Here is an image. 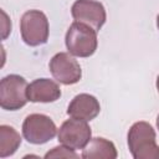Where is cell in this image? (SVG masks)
Masks as SVG:
<instances>
[{
	"instance_id": "obj_1",
	"label": "cell",
	"mask_w": 159,
	"mask_h": 159,
	"mask_svg": "<svg viewBox=\"0 0 159 159\" xmlns=\"http://www.w3.org/2000/svg\"><path fill=\"white\" fill-rule=\"evenodd\" d=\"M157 134L148 122H135L128 130V148L134 159H159Z\"/></svg>"
},
{
	"instance_id": "obj_2",
	"label": "cell",
	"mask_w": 159,
	"mask_h": 159,
	"mask_svg": "<svg viewBox=\"0 0 159 159\" xmlns=\"http://www.w3.org/2000/svg\"><path fill=\"white\" fill-rule=\"evenodd\" d=\"M65 43L71 55L76 57H89L96 52L98 46L97 31L86 24L75 21L66 32Z\"/></svg>"
},
{
	"instance_id": "obj_3",
	"label": "cell",
	"mask_w": 159,
	"mask_h": 159,
	"mask_svg": "<svg viewBox=\"0 0 159 159\" xmlns=\"http://www.w3.org/2000/svg\"><path fill=\"white\" fill-rule=\"evenodd\" d=\"M20 32L22 41L29 46H40L47 42L50 25L47 16L40 10L24 12L20 20Z\"/></svg>"
},
{
	"instance_id": "obj_4",
	"label": "cell",
	"mask_w": 159,
	"mask_h": 159,
	"mask_svg": "<svg viewBox=\"0 0 159 159\" xmlns=\"http://www.w3.org/2000/svg\"><path fill=\"white\" fill-rule=\"evenodd\" d=\"M27 82L20 75H7L0 81V106L5 111H17L27 101Z\"/></svg>"
},
{
	"instance_id": "obj_5",
	"label": "cell",
	"mask_w": 159,
	"mask_h": 159,
	"mask_svg": "<svg viewBox=\"0 0 159 159\" xmlns=\"http://www.w3.org/2000/svg\"><path fill=\"white\" fill-rule=\"evenodd\" d=\"M55 122L46 114L32 113L29 114L22 123V135L31 144H45L55 138L57 134Z\"/></svg>"
},
{
	"instance_id": "obj_6",
	"label": "cell",
	"mask_w": 159,
	"mask_h": 159,
	"mask_svg": "<svg viewBox=\"0 0 159 159\" xmlns=\"http://www.w3.org/2000/svg\"><path fill=\"white\" fill-rule=\"evenodd\" d=\"M58 142L75 150L83 149L92 138L91 127L86 120L72 118L65 120L57 130Z\"/></svg>"
},
{
	"instance_id": "obj_7",
	"label": "cell",
	"mask_w": 159,
	"mask_h": 159,
	"mask_svg": "<svg viewBox=\"0 0 159 159\" xmlns=\"http://www.w3.org/2000/svg\"><path fill=\"white\" fill-rule=\"evenodd\" d=\"M48 68L53 78L62 84H75L82 77V70L75 57L67 52L56 53L48 63Z\"/></svg>"
},
{
	"instance_id": "obj_8",
	"label": "cell",
	"mask_w": 159,
	"mask_h": 159,
	"mask_svg": "<svg viewBox=\"0 0 159 159\" xmlns=\"http://www.w3.org/2000/svg\"><path fill=\"white\" fill-rule=\"evenodd\" d=\"M71 14L75 21L86 24L97 32L107 20L103 4L96 0H76L71 7Z\"/></svg>"
},
{
	"instance_id": "obj_9",
	"label": "cell",
	"mask_w": 159,
	"mask_h": 159,
	"mask_svg": "<svg viewBox=\"0 0 159 159\" xmlns=\"http://www.w3.org/2000/svg\"><path fill=\"white\" fill-rule=\"evenodd\" d=\"M101 112L98 99L88 93H80L73 97L67 108V114L72 118L89 122L94 119Z\"/></svg>"
},
{
	"instance_id": "obj_10",
	"label": "cell",
	"mask_w": 159,
	"mask_h": 159,
	"mask_svg": "<svg viewBox=\"0 0 159 159\" xmlns=\"http://www.w3.org/2000/svg\"><path fill=\"white\" fill-rule=\"evenodd\" d=\"M27 97L34 103H50L60 99L61 88L53 80L37 78L32 81L27 87Z\"/></svg>"
},
{
	"instance_id": "obj_11",
	"label": "cell",
	"mask_w": 159,
	"mask_h": 159,
	"mask_svg": "<svg viewBox=\"0 0 159 159\" xmlns=\"http://www.w3.org/2000/svg\"><path fill=\"white\" fill-rule=\"evenodd\" d=\"M82 158L84 159H116L118 157L116 145L102 137L91 138L87 145L82 149Z\"/></svg>"
},
{
	"instance_id": "obj_12",
	"label": "cell",
	"mask_w": 159,
	"mask_h": 159,
	"mask_svg": "<svg viewBox=\"0 0 159 159\" xmlns=\"http://www.w3.org/2000/svg\"><path fill=\"white\" fill-rule=\"evenodd\" d=\"M20 145L21 137L19 132L11 125H0V158L15 154Z\"/></svg>"
},
{
	"instance_id": "obj_13",
	"label": "cell",
	"mask_w": 159,
	"mask_h": 159,
	"mask_svg": "<svg viewBox=\"0 0 159 159\" xmlns=\"http://www.w3.org/2000/svg\"><path fill=\"white\" fill-rule=\"evenodd\" d=\"M45 158H78V154L75 152V149L66 147V145H58L52 148L45 154Z\"/></svg>"
},
{
	"instance_id": "obj_14",
	"label": "cell",
	"mask_w": 159,
	"mask_h": 159,
	"mask_svg": "<svg viewBox=\"0 0 159 159\" xmlns=\"http://www.w3.org/2000/svg\"><path fill=\"white\" fill-rule=\"evenodd\" d=\"M2 16H4V24H2V40H5L7 37V35L11 32V22L10 20H7V15L1 11Z\"/></svg>"
},
{
	"instance_id": "obj_15",
	"label": "cell",
	"mask_w": 159,
	"mask_h": 159,
	"mask_svg": "<svg viewBox=\"0 0 159 159\" xmlns=\"http://www.w3.org/2000/svg\"><path fill=\"white\" fill-rule=\"evenodd\" d=\"M155 84H157V89H158V92H159V76L157 77V83H155Z\"/></svg>"
},
{
	"instance_id": "obj_16",
	"label": "cell",
	"mask_w": 159,
	"mask_h": 159,
	"mask_svg": "<svg viewBox=\"0 0 159 159\" xmlns=\"http://www.w3.org/2000/svg\"><path fill=\"white\" fill-rule=\"evenodd\" d=\"M157 27H158V30H159V14H158V16H157Z\"/></svg>"
},
{
	"instance_id": "obj_17",
	"label": "cell",
	"mask_w": 159,
	"mask_h": 159,
	"mask_svg": "<svg viewBox=\"0 0 159 159\" xmlns=\"http://www.w3.org/2000/svg\"><path fill=\"white\" fill-rule=\"evenodd\" d=\"M157 128L159 129V114H158V117H157Z\"/></svg>"
}]
</instances>
